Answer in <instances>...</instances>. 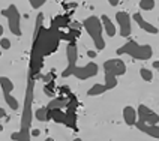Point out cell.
<instances>
[{"label": "cell", "mask_w": 159, "mask_h": 141, "mask_svg": "<svg viewBox=\"0 0 159 141\" xmlns=\"http://www.w3.org/2000/svg\"><path fill=\"white\" fill-rule=\"evenodd\" d=\"M71 21H69V17L68 15H57L51 20V26L53 27H57V29H62L65 26H69Z\"/></svg>", "instance_id": "ac0fdd59"}, {"label": "cell", "mask_w": 159, "mask_h": 141, "mask_svg": "<svg viewBox=\"0 0 159 141\" xmlns=\"http://www.w3.org/2000/svg\"><path fill=\"white\" fill-rule=\"evenodd\" d=\"M116 21L119 24V29H120V36L122 38H128L132 32V26H131V17L128 12H117L116 14Z\"/></svg>", "instance_id": "9c48e42d"}, {"label": "cell", "mask_w": 159, "mask_h": 141, "mask_svg": "<svg viewBox=\"0 0 159 141\" xmlns=\"http://www.w3.org/2000/svg\"><path fill=\"white\" fill-rule=\"evenodd\" d=\"M0 86H2V90H3V93H11L12 90H14V83L8 78V77H2L0 78Z\"/></svg>", "instance_id": "ffe728a7"}, {"label": "cell", "mask_w": 159, "mask_h": 141, "mask_svg": "<svg viewBox=\"0 0 159 141\" xmlns=\"http://www.w3.org/2000/svg\"><path fill=\"white\" fill-rule=\"evenodd\" d=\"M54 78H56V74H54V70H51V72L45 74L44 78H42V81H45V84H48V83H53Z\"/></svg>", "instance_id": "4316f807"}, {"label": "cell", "mask_w": 159, "mask_h": 141, "mask_svg": "<svg viewBox=\"0 0 159 141\" xmlns=\"http://www.w3.org/2000/svg\"><path fill=\"white\" fill-rule=\"evenodd\" d=\"M2 17L8 20L9 30L14 35L18 36V38L23 35L21 33V15H20V11L15 5H9L6 9H2Z\"/></svg>", "instance_id": "5b68a950"}, {"label": "cell", "mask_w": 159, "mask_h": 141, "mask_svg": "<svg viewBox=\"0 0 159 141\" xmlns=\"http://www.w3.org/2000/svg\"><path fill=\"white\" fill-rule=\"evenodd\" d=\"M45 5V0H30V6L33 9H39Z\"/></svg>", "instance_id": "83f0119b"}, {"label": "cell", "mask_w": 159, "mask_h": 141, "mask_svg": "<svg viewBox=\"0 0 159 141\" xmlns=\"http://www.w3.org/2000/svg\"><path fill=\"white\" fill-rule=\"evenodd\" d=\"M42 21H44V14L39 12V15L36 17L33 44L29 60V78H35L36 75L41 74V69L44 66V59L53 54L57 50L59 42L62 41V30L53 26L45 29L42 26Z\"/></svg>", "instance_id": "6da1fadb"}, {"label": "cell", "mask_w": 159, "mask_h": 141, "mask_svg": "<svg viewBox=\"0 0 159 141\" xmlns=\"http://www.w3.org/2000/svg\"><path fill=\"white\" fill-rule=\"evenodd\" d=\"M104 70L114 77H120L126 74V65L122 59H110L104 62Z\"/></svg>", "instance_id": "ba28073f"}, {"label": "cell", "mask_w": 159, "mask_h": 141, "mask_svg": "<svg viewBox=\"0 0 159 141\" xmlns=\"http://www.w3.org/2000/svg\"><path fill=\"white\" fill-rule=\"evenodd\" d=\"M48 120H53L56 123H63L66 122V111L63 110H48Z\"/></svg>", "instance_id": "2e32d148"}, {"label": "cell", "mask_w": 159, "mask_h": 141, "mask_svg": "<svg viewBox=\"0 0 159 141\" xmlns=\"http://www.w3.org/2000/svg\"><path fill=\"white\" fill-rule=\"evenodd\" d=\"M0 117H6V113H5L3 108H0Z\"/></svg>", "instance_id": "d6a6232c"}, {"label": "cell", "mask_w": 159, "mask_h": 141, "mask_svg": "<svg viewBox=\"0 0 159 141\" xmlns=\"http://www.w3.org/2000/svg\"><path fill=\"white\" fill-rule=\"evenodd\" d=\"M35 117L39 122H48V107L45 105L42 108H38L35 113Z\"/></svg>", "instance_id": "7402d4cb"}, {"label": "cell", "mask_w": 159, "mask_h": 141, "mask_svg": "<svg viewBox=\"0 0 159 141\" xmlns=\"http://www.w3.org/2000/svg\"><path fill=\"white\" fill-rule=\"evenodd\" d=\"M35 92V80L29 78L24 95V104H23V114H21V128L18 132L11 134V140L14 141H30V128H32V119H33V111H32V104H33V93Z\"/></svg>", "instance_id": "7a4b0ae2"}, {"label": "cell", "mask_w": 159, "mask_h": 141, "mask_svg": "<svg viewBox=\"0 0 159 141\" xmlns=\"http://www.w3.org/2000/svg\"><path fill=\"white\" fill-rule=\"evenodd\" d=\"M138 113V122L147 125H158L159 123V114L150 110L147 105H138L137 108Z\"/></svg>", "instance_id": "52a82bcc"}, {"label": "cell", "mask_w": 159, "mask_h": 141, "mask_svg": "<svg viewBox=\"0 0 159 141\" xmlns=\"http://www.w3.org/2000/svg\"><path fill=\"white\" fill-rule=\"evenodd\" d=\"M0 47H2V50H9V48H11V41H9L8 38H2Z\"/></svg>", "instance_id": "f1b7e54d"}, {"label": "cell", "mask_w": 159, "mask_h": 141, "mask_svg": "<svg viewBox=\"0 0 159 141\" xmlns=\"http://www.w3.org/2000/svg\"><path fill=\"white\" fill-rule=\"evenodd\" d=\"M3 98H5V101H6V104L9 105L11 110H14V111H17L18 108H20V104H18V101L15 98L12 96L11 93H3Z\"/></svg>", "instance_id": "44dd1931"}, {"label": "cell", "mask_w": 159, "mask_h": 141, "mask_svg": "<svg viewBox=\"0 0 159 141\" xmlns=\"http://www.w3.org/2000/svg\"><path fill=\"white\" fill-rule=\"evenodd\" d=\"M3 33H5V29H3V26H0V35H2V38H3Z\"/></svg>", "instance_id": "d590c367"}, {"label": "cell", "mask_w": 159, "mask_h": 141, "mask_svg": "<svg viewBox=\"0 0 159 141\" xmlns=\"http://www.w3.org/2000/svg\"><path fill=\"white\" fill-rule=\"evenodd\" d=\"M105 92H108V89L105 87V84L96 83V84H93V86L87 90V95L89 96H99V95H102V93H105Z\"/></svg>", "instance_id": "d6986e66"}, {"label": "cell", "mask_w": 159, "mask_h": 141, "mask_svg": "<svg viewBox=\"0 0 159 141\" xmlns=\"http://www.w3.org/2000/svg\"><path fill=\"white\" fill-rule=\"evenodd\" d=\"M153 68H155V69H159V60L153 62Z\"/></svg>", "instance_id": "836d02e7"}, {"label": "cell", "mask_w": 159, "mask_h": 141, "mask_svg": "<svg viewBox=\"0 0 159 141\" xmlns=\"http://www.w3.org/2000/svg\"><path fill=\"white\" fill-rule=\"evenodd\" d=\"M123 120L128 126H135V123L138 122V113L134 107L126 105L123 108Z\"/></svg>", "instance_id": "9a60e30c"}, {"label": "cell", "mask_w": 159, "mask_h": 141, "mask_svg": "<svg viewBox=\"0 0 159 141\" xmlns=\"http://www.w3.org/2000/svg\"><path fill=\"white\" fill-rule=\"evenodd\" d=\"M132 20L138 24V26L141 27L144 32H147V33H150V35H156V33H158V29L153 26V24H150L149 21H146L140 12H135V14H134V17H132Z\"/></svg>", "instance_id": "7c38bea8"}, {"label": "cell", "mask_w": 159, "mask_h": 141, "mask_svg": "<svg viewBox=\"0 0 159 141\" xmlns=\"http://www.w3.org/2000/svg\"><path fill=\"white\" fill-rule=\"evenodd\" d=\"M116 53H117V56L128 54V56H131L132 59H137V60H149L153 56V48L149 44L140 45L135 41H128L125 45L119 47Z\"/></svg>", "instance_id": "277c9868"}, {"label": "cell", "mask_w": 159, "mask_h": 141, "mask_svg": "<svg viewBox=\"0 0 159 141\" xmlns=\"http://www.w3.org/2000/svg\"><path fill=\"white\" fill-rule=\"evenodd\" d=\"M135 128L141 132L147 134L152 138H158L159 140V126L158 125H147V123H141V122H137Z\"/></svg>", "instance_id": "4fadbf2b"}, {"label": "cell", "mask_w": 159, "mask_h": 141, "mask_svg": "<svg viewBox=\"0 0 159 141\" xmlns=\"http://www.w3.org/2000/svg\"><path fill=\"white\" fill-rule=\"evenodd\" d=\"M98 72H99L98 65L93 62H90V63H87V65H84V66H77L74 75L78 80H89V78H92V77H96Z\"/></svg>", "instance_id": "30bf717a"}, {"label": "cell", "mask_w": 159, "mask_h": 141, "mask_svg": "<svg viewBox=\"0 0 159 141\" xmlns=\"http://www.w3.org/2000/svg\"><path fill=\"white\" fill-rule=\"evenodd\" d=\"M77 105H78V101L72 95L71 102L66 108V122H65V125L72 129H77Z\"/></svg>", "instance_id": "8fae6325"}, {"label": "cell", "mask_w": 159, "mask_h": 141, "mask_svg": "<svg viewBox=\"0 0 159 141\" xmlns=\"http://www.w3.org/2000/svg\"><path fill=\"white\" fill-rule=\"evenodd\" d=\"M155 5H156L155 0H141L140 2V9H143V11H153Z\"/></svg>", "instance_id": "cb8c5ba5"}, {"label": "cell", "mask_w": 159, "mask_h": 141, "mask_svg": "<svg viewBox=\"0 0 159 141\" xmlns=\"http://www.w3.org/2000/svg\"><path fill=\"white\" fill-rule=\"evenodd\" d=\"M44 92H45V95H47V96H53V95H54V81H53V83L45 84Z\"/></svg>", "instance_id": "484cf974"}, {"label": "cell", "mask_w": 159, "mask_h": 141, "mask_svg": "<svg viewBox=\"0 0 159 141\" xmlns=\"http://www.w3.org/2000/svg\"><path fill=\"white\" fill-rule=\"evenodd\" d=\"M66 57H68V68L62 72L63 78H68L74 75V72L77 69V62H78V47L77 42H71L66 47Z\"/></svg>", "instance_id": "8992f818"}, {"label": "cell", "mask_w": 159, "mask_h": 141, "mask_svg": "<svg viewBox=\"0 0 159 141\" xmlns=\"http://www.w3.org/2000/svg\"><path fill=\"white\" fill-rule=\"evenodd\" d=\"M140 75H141V78L144 81H147V83H150L152 80H153V72L150 69H147V68H141L140 69Z\"/></svg>", "instance_id": "d4e9b609"}, {"label": "cell", "mask_w": 159, "mask_h": 141, "mask_svg": "<svg viewBox=\"0 0 159 141\" xmlns=\"http://www.w3.org/2000/svg\"><path fill=\"white\" fill-rule=\"evenodd\" d=\"M83 27L92 38L93 44L96 47V51H102L105 48V41H104V35H102L104 26H102L101 18H98L96 15H90L86 20H83Z\"/></svg>", "instance_id": "3957f363"}, {"label": "cell", "mask_w": 159, "mask_h": 141, "mask_svg": "<svg viewBox=\"0 0 159 141\" xmlns=\"http://www.w3.org/2000/svg\"><path fill=\"white\" fill-rule=\"evenodd\" d=\"M69 27H71V30H78L83 27V23H78V21H71V24H69Z\"/></svg>", "instance_id": "f546056e"}, {"label": "cell", "mask_w": 159, "mask_h": 141, "mask_svg": "<svg viewBox=\"0 0 159 141\" xmlns=\"http://www.w3.org/2000/svg\"><path fill=\"white\" fill-rule=\"evenodd\" d=\"M45 141H51V138H50V137H48V138H47V140H45Z\"/></svg>", "instance_id": "74e56055"}, {"label": "cell", "mask_w": 159, "mask_h": 141, "mask_svg": "<svg viewBox=\"0 0 159 141\" xmlns=\"http://www.w3.org/2000/svg\"><path fill=\"white\" fill-rule=\"evenodd\" d=\"M39 134H41V131H38V129H35V131L32 132V135H33V137H38Z\"/></svg>", "instance_id": "e575fe53"}, {"label": "cell", "mask_w": 159, "mask_h": 141, "mask_svg": "<svg viewBox=\"0 0 159 141\" xmlns=\"http://www.w3.org/2000/svg\"><path fill=\"white\" fill-rule=\"evenodd\" d=\"M110 5H111V6H117L119 2H117V0H110Z\"/></svg>", "instance_id": "1f68e13d"}, {"label": "cell", "mask_w": 159, "mask_h": 141, "mask_svg": "<svg viewBox=\"0 0 159 141\" xmlns=\"http://www.w3.org/2000/svg\"><path fill=\"white\" fill-rule=\"evenodd\" d=\"M72 141H83L81 138H75V140H72Z\"/></svg>", "instance_id": "8d00e7d4"}, {"label": "cell", "mask_w": 159, "mask_h": 141, "mask_svg": "<svg viewBox=\"0 0 159 141\" xmlns=\"http://www.w3.org/2000/svg\"><path fill=\"white\" fill-rule=\"evenodd\" d=\"M116 86H117V77L105 72V87L108 89V90H113Z\"/></svg>", "instance_id": "603a6c76"}, {"label": "cell", "mask_w": 159, "mask_h": 141, "mask_svg": "<svg viewBox=\"0 0 159 141\" xmlns=\"http://www.w3.org/2000/svg\"><path fill=\"white\" fill-rule=\"evenodd\" d=\"M101 21H102V26L105 29L107 35L110 36V38L116 36V26L113 24V21L110 20V17H108V15H102V17H101Z\"/></svg>", "instance_id": "e0dca14e"}, {"label": "cell", "mask_w": 159, "mask_h": 141, "mask_svg": "<svg viewBox=\"0 0 159 141\" xmlns=\"http://www.w3.org/2000/svg\"><path fill=\"white\" fill-rule=\"evenodd\" d=\"M96 54H98V51H87L89 57H96Z\"/></svg>", "instance_id": "4dcf8cb0"}, {"label": "cell", "mask_w": 159, "mask_h": 141, "mask_svg": "<svg viewBox=\"0 0 159 141\" xmlns=\"http://www.w3.org/2000/svg\"><path fill=\"white\" fill-rule=\"evenodd\" d=\"M71 96L72 95H69V96H59V98H54V99H51L48 104H47V107H48V110H63V108H68V105H69V102H71Z\"/></svg>", "instance_id": "5bb4252c"}]
</instances>
